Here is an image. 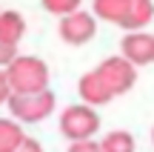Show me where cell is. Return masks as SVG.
<instances>
[{
  "label": "cell",
  "instance_id": "obj_2",
  "mask_svg": "<svg viewBox=\"0 0 154 152\" xmlns=\"http://www.w3.org/2000/svg\"><path fill=\"white\" fill-rule=\"evenodd\" d=\"M6 106L11 112V121H17L20 126L23 124H40V121H46L54 112L57 98H54V92L49 86V89L34 92V95H9Z\"/></svg>",
  "mask_w": 154,
  "mask_h": 152
},
{
  "label": "cell",
  "instance_id": "obj_10",
  "mask_svg": "<svg viewBox=\"0 0 154 152\" xmlns=\"http://www.w3.org/2000/svg\"><path fill=\"white\" fill-rule=\"evenodd\" d=\"M97 144L103 152H137V141H134V135L128 129H111Z\"/></svg>",
  "mask_w": 154,
  "mask_h": 152
},
{
  "label": "cell",
  "instance_id": "obj_7",
  "mask_svg": "<svg viewBox=\"0 0 154 152\" xmlns=\"http://www.w3.org/2000/svg\"><path fill=\"white\" fill-rule=\"evenodd\" d=\"M77 92H80V98H83V103L86 106H91V109H97V106H106V103H111L114 101V95L109 92V86L100 80V75L94 72H86L80 78V83H77Z\"/></svg>",
  "mask_w": 154,
  "mask_h": 152
},
{
  "label": "cell",
  "instance_id": "obj_5",
  "mask_svg": "<svg viewBox=\"0 0 154 152\" xmlns=\"http://www.w3.org/2000/svg\"><path fill=\"white\" fill-rule=\"evenodd\" d=\"M57 32H60V40L69 46H86L88 40H94L97 34V17L91 11L77 9L72 15H63L60 23H57Z\"/></svg>",
  "mask_w": 154,
  "mask_h": 152
},
{
  "label": "cell",
  "instance_id": "obj_16",
  "mask_svg": "<svg viewBox=\"0 0 154 152\" xmlns=\"http://www.w3.org/2000/svg\"><path fill=\"white\" fill-rule=\"evenodd\" d=\"M9 95H11V89H9V80H6V72L0 69V103H6V101H9Z\"/></svg>",
  "mask_w": 154,
  "mask_h": 152
},
{
  "label": "cell",
  "instance_id": "obj_15",
  "mask_svg": "<svg viewBox=\"0 0 154 152\" xmlns=\"http://www.w3.org/2000/svg\"><path fill=\"white\" fill-rule=\"evenodd\" d=\"M11 152H43V147H40V141H37V138H29V135H26V138H23V141L17 144Z\"/></svg>",
  "mask_w": 154,
  "mask_h": 152
},
{
  "label": "cell",
  "instance_id": "obj_9",
  "mask_svg": "<svg viewBox=\"0 0 154 152\" xmlns=\"http://www.w3.org/2000/svg\"><path fill=\"white\" fill-rule=\"evenodd\" d=\"M26 34V17L14 9L0 11V40H6L9 46H17Z\"/></svg>",
  "mask_w": 154,
  "mask_h": 152
},
{
  "label": "cell",
  "instance_id": "obj_6",
  "mask_svg": "<svg viewBox=\"0 0 154 152\" xmlns=\"http://www.w3.org/2000/svg\"><path fill=\"white\" fill-rule=\"evenodd\" d=\"M120 57H126L134 69L154 63V34L151 32H126L120 43Z\"/></svg>",
  "mask_w": 154,
  "mask_h": 152
},
{
  "label": "cell",
  "instance_id": "obj_3",
  "mask_svg": "<svg viewBox=\"0 0 154 152\" xmlns=\"http://www.w3.org/2000/svg\"><path fill=\"white\" fill-rule=\"evenodd\" d=\"M100 129V115L97 109L86 106V103H72L63 109L60 115V135L69 144L74 141H91Z\"/></svg>",
  "mask_w": 154,
  "mask_h": 152
},
{
  "label": "cell",
  "instance_id": "obj_1",
  "mask_svg": "<svg viewBox=\"0 0 154 152\" xmlns=\"http://www.w3.org/2000/svg\"><path fill=\"white\" fill-rule=\"evenodd\" d=\"M3 72H6L11 95H34V92L49 89L51 83L49 63L37 55H17Z\"/></svg>",
  "mask_w": 154,
  "mask_h": 152
},
{
  "label": "cell",
  "instance_id": "obj_14",
  "mask_svg": "<svg viewBox=\"0 0 154 152\" xmlns=\"http://www.w3.org/2000/svg\"><path fill=\"white\" fill-rule=\"evenodd\" d=\"M66 152H103V149H100V144L91 138V141H74V144H69Z\"/></svg>",
  "mask_w": 154,
  "mask_h": 152
},
{
  "label": "cell",
  "instance_id": "obj_13",
  "mask_svg": "<svg viewBox=\"0 0 154 152\" xmlns=\"http://www.w3.org/2000/svg\"><path fill=\"white\" fill-rule=\"evenodd\" d=\"M17 57V46H9L6 40H0V69H6Z\"/></svg>",
  "mask_w": 154,
  "mask_h": 152
},
{
  "label": "cell",
  "instance_id": "obj_12",
  "mask_svg": "<svg viewBox=\"0 0 154 152\" xmlns=\"http://www.w3.org/2000/svg\"><path fill=\"white\" fill-rule=\"evenodd\" d=\"M43 9L63 17V15H72V11L80 9V0H43Z\"/></svg>",
  "mask_w": 154,
  "mask_h": 152
},
{
  "label": "cell",
  "instance_id": "obj_11",
  "mask_svg": "<svg viewBox=\"0 0 154 152\" xmlns=\"http://www.w3.org/2000/svg\"><path fill=\"white\" fill-rule=\"evenodd\" d=\"M26 138L23 126L11 118H0V152H11L17 144Z\"/></svg>",
  "mask_w": 154,
  "mask_h": 152
},
{
  "label": "cell",
  "instance_id": "obj_17",
  "mask_svg": "<svg viewBox=\"0 0 154 152\" xmlns=\"http://www.w3.org/2000/svg\"><path fill=\"white\" fill-rule=\"evenodd\" d=\"M151 141H154V126H151Z\"/></svg>",
  "mask_w": 154,
  "mask_h": 152
},
{
  "label": "cell",
  "instance_id": "obj_4",
  "mask_svg": "<svg viewBox=\"0 0 154 152\" xmlns=\"http://www.w3.org/2000/svg\"><path fill=\"white\" fill-rule=\"evenodd\" d=\"M94 72L100 75V80H103L106 86H109V92L114 98H120V95H126L128 89H131L134 83H137V69L131 66V63L126 60V57H120V55H111V57H106L103 63H100Z\"/></svg>",
  "mask_w": 154,
  "mask_h": 152
},
{
  "label": "cell",
  "instance_id": "obj_8",
  "mask_svg": "<svg viewBox=\"0 0 154 152\" xmlns=\"http://www.w3.org/2000/svg\"><path fill=\"white\" fill-rule=\"evenodd\" d=\"M128 11H131V0H91V15L120 29H126Z\"/></svg>",
  "mask_w": 154,
  "mask_h": 152
}]
</instances>
